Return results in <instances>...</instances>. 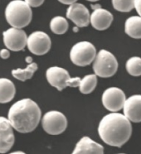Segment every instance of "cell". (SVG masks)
<instances>
[{
  "mask_svg": "<svg viewBox=\"0 0 141 154\" xmlns=\"http://www.w3.org/2000/svg\"><path fill=\"white\" fill-rule=\"evenodd\" d=\"M12 153H13V154H15V153L24 154V152H20V151H17V152H12Z\"/></svg>",
  "mask_w": 141,
  "mask_h": 154,
  "instance_id": "obj_30",
  "label": "cell"
},
{
  "mask_svg": "<svg viewBox=\"0 0 141 154\" xmlns=\"http://www.w3.org/2000/svg\"><path fill=\"white\" fill-rule=\"evenodd\" d=\"M95 74L101 78H109L117 72L118 61L113 54L106 50H101L93 60Z\"/></svg>",
  "mask_w": 141,
  "mask_h": 154,
  "instance_id": "obj_4",
  "label": "cell"
},
{
  "mask_svg": "<svg viewBox=\"0 0 141 154\" xmlns=\"http://www.w3.org/2000/svg\"><path fill=\"white\" fill-rule=\"evenodd\" d=\"M50 37L44 32L37 31L29 35L27 39L28 50L34 55L42 56L47 54L51 48Z\"/></svg>",
  "mask_w": 141,
  "mask_h": 154,
  "instance_id": "obj_8",
  "label": "cell"
},
{
  "mask_svg": "<svg viewBox=\"0 0 141 154\" xmlns=\"http://www.w3.org/2000/svg\"><path fill=\"white\" fill-rule=\"evenodd\" d=\"M44 131L50 135H59L67 128V119L59 111H49L42 119Z\"/></svg>",
  "mask_w": 141,
  "mask_h": 154,
  "instance_id": "obj_7",
  "label": "cell"
},
{
  "mask_svg": "<svg viewBox=\"0 0 141 154\" xmlns=\"http://www.w3.org/2000/svg\"><path fill=\"white\" fill-rule=\"evenodd\" d=\"M10 57V52L8 49H2L0 51V57L2 59H8Z\"/></svg>",
  "mask_w": 141,
  "mask_h": 154,
  "instance_id": "obj_24",
  "label": "cell"
},
{
  "mask_svg": "<svg viewBox=\"0 0 141 154\" xmlns=\"http://www.w3.org/2000/svg\"><path fill=\"white\" fill-rule=\"evenodd\" d=\"M5 17L13 27L24 28L31 23L33 12L24 0H13L6 7Z\"/></svg>",
  "mask_w": 141,
  "mask_h": 154,
  "instance_id": "obj_3",
  "label": "cell"
},
{
  "mask_svg": "<svg viewBox=\"0 0 141 154\" xmlns=\"http://www.w3.org/2000/svg\"><path fill=\"white\" fill-rule=\"evenodd\" d=\"M96 56V49L89 42H80L71 47L70 59L78 66H86L93 62Z\"/></svg>",
  "mask_w": 141,
  "mask_h": 154,
  "instance_id": "obj_6",
  "label": "cell"
},
{
  "mask_svg": "<svg viewBox=\"0 0 141 154\" xmlns=\"http://www.w3.org/2000/svg\"><path fill=\"white\" fill-rule=\"evenodd\" d=\"M25 60H26V62H27V64H30L33 62V58L31 57H26V59H25Z\"/></svg>",
  "mask_w": 141,
  "mask_h": 154,
  "instance_id": "obj_28",
  "label": "cell"
},
{
  "mask_svg": "<svg viewBox=\"0 0 141 154\" xmlns=\"http://www.w3.org/2000/svg\"><path fill=\"white\" fill-rule=\"evenodd\" d=\"M124 32L134 39H141V17L132 16L125 21Z\"/></svg>",
  "mask_w": 141,
  "mask_h": 154,
  "instance_id": "obj_17",
  "label": "cell"
},
{
  "mask_svg": "<svg viewBox=\"0 0 141 154\" xmlns=\"http://www.w3.org/2000/svg\"><path fill=\"white\" fill-rule=\"evenodd\" d=\"M91 8L93 9V10H95V9H97V8H101V6L100 5V4H92V5H91Z\"/></svg>",
  "mask_w": 141,
  "mask_h": 154,
  "instance_id": "obj_27",
  "label": "cell"
},
{
  "mask_svg": "<svg viewBox=\"0 0 141 154\" xmlns=\"http://www.w3.org/2000/svg\"><path fill=\"white\" fill-rule=\"evenodd\" d=\"M16 94L15 85L8 79L0 78V104H6L13 100Z\"/></svg>",
  "mask_w": 141,
  "mask_h": 154,
  "instance_id": "obj_16",
  "label": "cell"
},
{
  "mask_svg": "<svg viewBox=\"0 0 141 154\" xmlns=\"http://www.w3.org/2000/svg\"><path fill=\"white\" fill-rule=\"evenodd\" d=\"M124 115L133 123L141 122V95L134 94L124 101Z\"/></svg>",
  "mask_w": 141,
  "mask_h": 154,
  "instance_id": "obj_13",
  "label": "cell"
},
{
  "mask_svg": "<svg viewBox=\"0 0 141 154\" xmlns=\"http://www.w3.org/2000/svg\"><path fill=\"white\" fill-rule=\"evenodd\" d=\"M87 1H89V2H97L99 0H87Z\"/></svg>",
  "mask_w": 141,
  "mask_h": 154,
  "instance_id": "obj_31",
  "label": "cell"
},
{
  "mask_svg": "<svg viewBox=\"0 0 141 154\" xmlns=\"http://www.w3.org/2000/svg\"><path fill=\"white\" fill-rule=\"evenodd\" d=\"M69 24L67 20L63 17L57 16L53 17L50 22V28L52 32L57 35L66 33L68 30Z\"/></svg>",
  "mask_w": 141,
  "mask_h": 154,
  "instance_id": "obj_20",
  "label": "cell"
},
{
  "mask_svg": "<svg viewBox=\"0 0 141 154\" xmlns=\"http://www.w3.org/2000/svg\"><path fill=\"white\" fill-rule=\"evenodd\" d=\"M98 134L105 143L121 147L130 138L132 125L124 114L112 112L102 118L98 127Z\"/></svg>",
  "mask_w": 141,
  "mask_h": 154,
  "instance_id": "obj_1",
  "label": "cell"
},
{
  "mask_svg": "<svg viewBox=\"0 0 141 154\" xmlns=\"http://www.w3.org/2000/svg\"><path fill=\"white\" fill-rule=\"evenodd\" d=\"M126 70L132 76H140L141 57H130L126 62Z\"/></svg>",
  "mask_w": 141,
  "mask_h": 154,
  "instance_id": "obj_21",
  "label": "cell"
},
{
  "mask_svg": "<svg viewBox=\"0 0 141 154\" xmlns=\"http://www.w3.org/2000/svg\"><path fill=\"white\" fill-rule=\"evenodd\" d=\"M73 154H103L104 147L102 145L93 141L89 137H81L72 152Z\"/></svg>",
  "mask_w": 141,
  "mask_h": 154,
  "instance_id": "obj_15",
  "label": "cell"
},
{
  "mask_svg": "<svg viewBox=\"0 0 141 154\" xmlns=\"http://www.w3.org/2000/svg\"><path fill=\"white\" fill-rule=\"evenodd\" d=\"M4 43L8 50L19 51L27 46V36L22 28L11 27L3 33Z\"/></svg>",
  "mask_w": 141,
  "mask_h": 154,
  "instance_id": "obj_9",
  "label": "cell"
},
{
  "mask_svg": "<svg viewBox=\"0 0 141 154\" xmlns=\"http://www.w3.org/2000/svg\"><path fill=\"white\" fill-rule=\"evenodd\" d=\"M41 116V109L31 99L17 101L11 106L8 114V119L13 128L21 134L33 132L39 124Z\"/></svg>",
  "mask_w": 141,
  "mask_h": 154,
  "instance_id": "obj_2",
  "label": "cell"
},
{
  "mask_svg": "<svg viewBox=\"0 0 141 154\" xmlns=\"http://www.w3.org/2000/svg\"><path fill=\"white\" fill-rule=\"evenodd\" d=\"M125 100L124 91L117 87L108 88L102 94V104L111 112H118L122 109Z\"/></svg>",
  "mask_w": 141,
  "mask_h": 154,
  "instance_id": "obj_10",
  "label": "cell"
},
{
  "mask_svg": "<svg viewBox=\"0 0 141 154\" xmlns=\"http://www.w3.org/2000/svg\"><path fill=\"white\" fill-rule=\"evenodd\" d=\"M31 8H37L44 3V0H24Z\"/></svg>",
  "mask_w": 141,
  "mask_h": 154,
  "instance_id": "obj_23",
  "label": "cell"
},
{
  "mask_svg": "<svg viewBox=\"0 0 141 154\" xmlns=\"http://www.w3.org/2000/svg\"><path fill=\"white\" fill-rule=\"evenodd\" d=\"M90 16L87 8L81 4H70L67 10V17L78 27H87L90 24Z\"/></svg>",
  "mask_w": 141,
  "mask_h": 154,
  "instance_id": "obj_12",
  "label": "cell"
},
{
  "mask_svg": "<svg viewBox=\"0 0 141 154\" xmlns=\"http://www.w3.org/2000/svg\"><path fill=\"white\" fill-rule=\"evenodd\" d=\"M60 3L63 4H66V5H70V4H74L76 3L77 0H58Z\"/></svg>",
  "mask_w": 141,
  "mask_h": 154,
  "instance_id": "obj_26",
  "label": "cell"
},
{
  "mask_svg": "<svg viewBox=\"0 0 141 154\" xmlns=\"http://www.w3.org/2000/svg\"><path fill=\"white\" fill-rule=\"evenodd\" d=\"M113 15L111 13L102 8L93 10L90 16V23L95 29L104 31L110 27L113 22Z\"/></svg>",
  "mask_w": 141,
  "mask_h": 154,
  "instance_id": "obj_14",
  "label": "cell"
},
{
  "mask_svg": "<svg viewBox=\"0 0 141 154\" xmlns=\"http://www.w3.org/2000/svg\"><path fill=\"white\" fill-rule=\"evenodd\" d=\"M15 142L14 128L8 119L0 116V153H6L13 147Z\"/></svg>",
  "mask_w": 141,
  "mask_h": 154,
  "instance_id": "obj_11",
  "label": "cell"
},
{
  "mask_svg": "<svg viewBox=\"0 0 141 154\" xmlns=\"http://www.w3.org/2000/svg\"><path fill=\"white\" fill-rule=\"evenodd\" d=\"M113 8L121 13H129L134 8V0H112Z\"/></svg>",
  "mask_w": 141,
  "mask_h": 154,
  "instance_id": "obj_22",
  "label": "cell"
},
{
  "mask_svg": "<svg viewBox=\"0 0 141 154\" xmlns=\"http://www.w3.org/2000/svg\"><path fill=\"white\" fill-rule=\"evenodd\" d=\"M37 70V64L32 62L28 64L25 69H16V70H12V75L17 79L18 81H26L31 79L34 73Z\"/></svg>",
  "mask_w": 141,
  "mask_h": 154,
  "instance_id": "obj_18",
  "label": "cell"
},
{
  "mask_svg": "<svg viewBox=\"0 0 141 154\" xmlns=\"http://www.w3.org/2000/svg\"><path fill=\"white\" fill-rule=\"evenodd\" d=\"M134 8L141 17V0H134Z\"/></svg>",
  "mask_w": 141,
  "mask_h": 154,
  "instance_id": "obj_25",
  "label": "cell"
},
{
  "mask_svg": "<svg viewBox=\"0 0 141 154\" xmlns=\"http://www.w3.org/2000/svg\"><path fill=\"white\" fill-rule=\"evenodd\" d=\"M78 31H79V27L77 26H76V27H73V32H78Z\"/></svg>",
  "mask_w": 141,
  "mask_h": 154,
  "instance_id": "obj_29",
  "label": "cell"
},
{
  "mask_svg": "<svg viewBox=\"0 0 141 154\" xmlns=\"http://www.w3.org/2000/svg\"><path fill=\"white\" fill-rule=\"evenodd\" d=\"M46 77L48 83L52 86L57 88L59 91H63L67 86L78 87L81 81V78H71L67 70L59 66L48 68L46 71Z\"/></svg>",
  "mask_w": 141,
  "mask_h": 154,
  "instance_id": "obj_5",
  "label": "cell"
},
{
  "mask_svg": "<svg viewBox=\"0 0 141 154\" xmlns=\"http://www.w3.org/2000/svg\"><path fill=\"white\" fill-rule=\"evenodd\" d=\"M97 85V75H87L81 79L79 84V91L82 94H87L93 92Z\"/></svg>",
  "mask_w": 141,
  "mask_h": 154,
  "instance_id": "obj_19",
  "label": "cell"
}]
</instances>
